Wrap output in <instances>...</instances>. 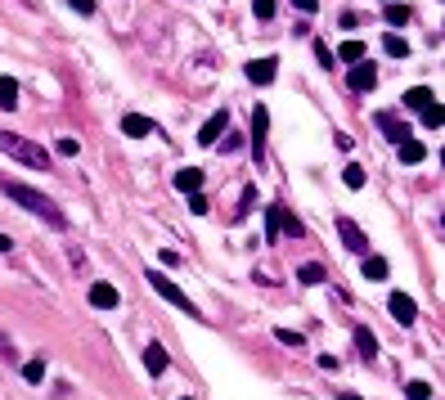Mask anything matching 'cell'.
Here are the masks:
<instances>
[{"instance_id": "6da1fadb", "label": "cell", "mask_w": 445, "mask_h": 400, "mask_svg": "<svg viewBox=\"0 0 445 400\" xmlns=\"http://www.w3.org/2000/svg\"><path fill=\"white\" fill-rule=\"evenodd\" d=\"M0 193H9V198L18 202L23 212H32V216H41L45 225H54V229H64L68 225V216L59 212V202L54 198H45L41 189H32V185H23V180H9L5 171H0Z\"/></svg>"}, {"instance_id": "7a4b0ae2", "label": "cell", "mask_w": 445, "mask_h": 400, "mask_svg": "<svg viewBox=\"0 0 445 400\" xmlns=\"http://www.w3.org/2000/svg\"><path fill=\"white\" fill-rule=\"evenodd\" d=\"M0 153H9V157H18V162H28V166H36V171H49V153L41 149V144H32V140H23V135H9V131H0Z\"/></svg>"}, {"instance_id": "3957f363", "label": "cell", "mask_w": 445, "mask_h": 400, "mask_svg": "<svg viewBox=\"0 0 445 400\" xmlns=\"http://www.w3.org/2000/svg\"><path fill=\"white\" fill-rule=\"evenodd\" d=\"M148 284H153V293H158V297H167V301H171V306H176V310H184V315H198V306H194V301H189V297H184V293H180V288H176V284H171V279H167V274H158V270H148Z\"/></svg>"}, {"instance_id": "277c9868", "label": "cell", "mask_w": 445, "mask_h": 400, "mask_svg": "<svg viewBox=\"0 0 445 400\" xmlns=\"http://www.w3.org/2000/svg\"><path fill=\"white\" fill-rule=\"evenodd\" d=\"M338 234H342V243L355 252V257H369V238H364V229L351 221V216H338Z\"/></svg>"}, {"instance_id": "5b68a950", "label": "cell", "mask_w": 445, "mask_h": 400, "mask_svg": "<svg viewBox=\"0 0 445 400\" xmlns=\"http://www.w3.org/2000/svg\"><path fill=\"white\" fill-rule=\"evenodd\" d=\"M266 126H270V113H266V104H256L252 108V157L256 162H266Z\"/></svg>"}, {"instance_id": "8992f818", "label": "cell", "mask_w": 445, "mask_h": 400, "mask_svg": "<svg viewBox=\"0 0 445 400\" xmlns=\"http://www.w3.org/2000/svg\"><path fill=\"white\" fill-rule=\"evenodd\" d=\"M374 122H378V131H382V135H387L391 144H400V140H410V135H414L410 122H400V113H378Z\"/></svg>"}, {"instance_id": "52a82bcc", "label": "cell", "mask_w": 445, "mask_h": 400, "mask_svg": "<svg viewBox=\"0 0 445 400\" xmlns=\"http://www.w3.org/2000/svg\"><path fill=\"white\" fill-rule=\"evenodd\" d=\"M346 86H351L355 95L374 90V86H378V68H374V63H351V77H346Z\"/></svg>"}, {"instance_id": "ba28073f", "label": "cell", "mask_w": 445, "mask_h": 400, "mask_svg": "<svg viewBox=\"0 0 445 400\" xmlns=\"http://www.w3.org/2000/svg\"><path fill=\"white\" fill-rule=\"evenodd\" d=\"M387 306H391V320H396V324H414V320H418L414 297H405V293H391V301H387Z\"/></svg>"}, {"instance_id": "9c48e42d", "label": "cell", "mask_w": 445, "mask_h": 400, "mask_svg": "<svg viewBox=\"0 0 445 400\" xmlns=\"http://www.w3.org/2000/svg\"><path fill=\"white\" fill-rule=\"evenodd\" d=\"M121 131H126L131 140H144V135H158V126L148 122V117H140V113H126L121 117Z\"/></svg>"}, {"instance_id": "30bf717a", "label": "cell", "mask_w": 445, "mask_h": 400, "mask_svg": "<svg viewBox=\"0 0 445 400\" xmlns=\"http://www.w3.org/2000/svg\"><path fill=\"white\" fill-rule=\"evenodd\" d=\"M225 126H230V113H212V117L203 122V131H198V144H216Z\"/></svg>"}, {"instance_id": "8fae6325", "label": "cell", "mask_w": 445, "mask_h": 400, "mask_svg": "<svg viewBox=\"0 0 445 400\" xmlns=\"http://www.w3.org/2000/svg\"><path fill=\"white\" fill-rule=\"evenodd\" d=\"M90 306L95 310H113L117 306V288L113 284H90Z\"/></svg>"}, {"instance_id": "7c38bea8", "label": "cell", "mask_w": 445, "mask_h": 400, "mask_svg": "<svg viewBox=\"0 0 445 400\" xmlns=\"http://www.w3.org/2000/svg\"><path fill=\"white\" fill-rule=\"evenodd\" d=\"M275 59H256V63H247V81H256V86H270L275 81Z\"/></svg>"}, {"instance_id": "4fadbf2b", "label": "cell", "mask_w": 445, "mask_h": 400, "mask_svg": "<svg viewBox=\"0 0 445 400\" xmlns=\"http://www.w3.org/2000/svg\"><path fill=\"white\" fill-rule=\"evenodd\" d=\"M355 351H360L364 365H374V360H378V337L369 333V329H355Z\"/></svg>"}, {"instance_id": "5bb4252c", "label": "cell", "mask_w": 445, "mask_h": 400, "mask_svg": "<svg viewBox=\"0 0 445 400\" xmlns=\"http://www.w3.org/2000/svg\"><path fill=\"white\" fill-rule=\"evenodd\" d=\"M176 189H180V193H198V189H203V171H198V166H184V171H176Z\"/></svg>"}, {"instance_id": "9a60e30c", "label": "cell", "mask_w": 445, "mask_h": 400, "mask_svg": "<svg viewBox=\"0 0 445 400\" xmlns=\"http://www.w3.org/2000/svg\"><path fill=\"white\" fill-rule=\"evenodd\" d=\"M144 369H148V373H162V369H167V351L158 346V342L144 346Z\"/></svg>"}, {"instance_id": "2e32d148", "label": "cell", "mask_w": 445, "mask_h": 400, "mask_svg": "<svg viewBox=\"0 0 445 400\" xmlns=\"http://www.w3.org/2000/svg\"><path fill=\"white\" fill-rule=\"evenodd\" d=\"M396 149H400V162H410V166H414V162H423V157H427V149H423V144H418L414 135H410V140H400Z\"/></svg>"}, {"instance_id": "e0dca14e", "label": "cell", "mask_w": 445, "mask_h": 400, "mask_svg": "<svg viewBox=\"0 0 445 400\" xmlns=\"http://www.w3.org/2000/svg\"><path fill=\"white\" fill-rule=\"evenodd\" d=\"M364 41H342L338 45V59H342V63H364Z\"/></svg>"}, {"instance_id": "ac0fdd59", "label": "cell", "mask_w": 445, "mask_h": 400, "mask_svg": "<svg viewBox=\"0 0 445 400\" xmlns=\"http://www.w3.org/2000/svg\"><path fill=\"white\" fill-rule=\"evenodd\" d=\"M0 108H18V81L14 77H0Z\"/></svg>"}, {"instance_id": "d6986e66", "label": "cell", "mask_w": 445, "mask_h": 400, "mask_svg": "<svg viewBox=\"0 0 445 400\" xmlns=\"http://www.w3.org/2000/svg\"><path fill=\"white\" fill-rule=\"evenodd\" d=\"M437 99V95H432L427 86H414V90H405V108H418V113H423V108Z\"/></svg>"}, {"instance_id": "ffe728a7", "label": "cell", "mask_w": 445, "mask_h": 400, "mask_svg": "<svg viewBox=\"0 0 445 400\" xmlns=\"http://www.w3.org/2000/svg\"><path fill=\"white\" fill-rule=\"evenodd\" d=\"M297 279H302V284H324V265H319V261H306V265H297Z\"/></svg>"}, {"instance_id": "44dd1931", "label": "cell", "mask_w": 445, "mask_h": 400, "mask_svg": "<svg viewBox=\"0 0 445 400\" xmlns=\"http://www.w3.org/2000/svg\"><path fill=\"white\" fill-rule=\"evenodd\" d=\"M387 23H391V28H405V23H410V5L391 0V5H387Z\"/></svg>"}, {"instance_id": "7402d4cb", "label": "cell", "mask_w": 445, "mask_h": 400, "mask_svg": "<svg viewBox=\"0 0 445 400\" xmlns=\"http://www.w3.org/2000/svg\"><path fill=\"white\" fill-rule=\"evenodd\" d=\"M342 185H346V189H364V166H360V162H351V166L342 171Z\"/></svg>"}, {"instance_id": "603a6c76", "label": "cell", "mask_w": 445, "mask_h": 400, "mask_svg": "<svg viewBox=\"0 0 445 400\" xmlns=\"http://www.w3.org/2000/svg\"><path fill=\"white\" fill-rule=\"evenodd\" d=\"M382 50H387L391 59H410V45H405V41H400V36H396V32L387 36V41H382Z\"/></svg>"}, {"instance_id": "cb8c5ba5", "label": "cell", "mask_w": 445, "mask_h": 400, "mask_svg": "<svg viewBox=\"0 0 445 400\" xmlns=\"http://www.w3.org/2000/svg\"><path fill=\"white\" fill-rule=\"evenodd\" d=\"M279 229H283V234H292V238H302V234H306L302 221H297V216H288L283 207H279Z\"/></svg>"}, {"instance_id": "d4e9b609", "label": "cell", "mask_w": 445, "mask_h": 400, "mask_svg": "<svg viewBox=\"0 0 445 400\" xmlns=\"http://www.w3.org/2000/svg\"><path fill=\"white\" fill-rule=\"evenodd\" d=\"M364 279H387V261H382V257H364Z\"/></svg>"}, {"instance_id": "484cf974", "label": "cell", "mask_w": 445, "mask_h": 400, "mask_svg": "<svg viewBox=\"0 0 445 400\" xmlns=\"http://www.w3.org/2000/svg\"><path fill=\"white\" fill-rule=\"evenodd\" d=\"M266 238L279 243V207H266Z\"/></svg>"}, {"instance_id": "4316f807", "label": "cell", "mask_w": 445, "mask_h": 400, "mask_svg": "<svg viewBox=\"0 0 445 400\" xmlns=\"http://www.w3.org/2000/svg\"><path fill=\"white\" fill-rule=\"evenodd\" d=\"M54 153H59V157H77V153H81V144L72 140V135H64V140H54Z\"/></svg>"}, {"instance_id": "83f0119b", "label": "cell", "mask_w": 445, "mask_h": 400, "mask_svg": "<svg viewBox=\"0 0 445 400\" xmlns=\"http://www.w3.org/2000/svg\"><path fill=\"white\" fill-rule=\"evenodd\" d=\"M189 212H194V216H207V212H212V202H207V193H203V189L189 193Z\"/></svg>"}, {"instance_id": "f1b7e54d", "label": "cell", "mask_w": 445, "mask_h": 400, "mask_svg": "<svg viewBox=\"0 0 445 400\" xmlns=\"http://www.w3.org/2000/svg\"><path fill=\"white\" fill-rule=\"evenodd\" d=\"M23 378H28V382H41V378H45V360H28V365H23Z\"/></svg>"}, {"instance_id": "f546056e", "label": "cell", "mask_w": 445, "mask_h": 400, "mask_svg": "<svg viewBox=\"0 0 445 400\" xmlns=\"http://www.w3.org/2000/svg\"><path fill=\"white\" fill-rule=\"evenodd\" d=\"M423 126H427V131H437V126H441V104H437V99L423 108Z\"/></svg>"}, {"instance_id": "4dcf8cb0", "label": "cell", "mask_w": 445, "mask_h": 400, "mask_svg": "<svg viewBox=\"0 0 445 400\" xmlns=\"http://www.w3.org/2000/svg\"><path fill=\"white\" fill-rule=\"evenodd\" d=\"M275 337H279L283 346H297V351L306 346V337H302V333H292V329H275Z\"/></svg>"}, {"instance_id": "1f68e13d", "label": "cell", "mask_w": 445, "mask_h": 400, "mask_svg": "<svg viewBox=\"0 0 445 400\" xmlns=\"http://www.w3.org/2000/svg\"><path fill=\"white\" fill-rule=\"evenodd\" d=\"M405 396H410V400H427L432 387H427V382H405Z\"/></svg>"}, {"instance_id": "d6a6232c", "label": "cell", "mask_w": 445, "mask_h": 400, "mask_svg": "<svg viewBox=\"0 0 445 400\" xmlns=\"http://www.w3.org/2000/svg\"><path fill=\"white\" fill-rule=\"evenodd\" d=\"M252 202H256V189H252V185H247V189H243V207H239V212H234V221H243V216H247V212H252Z\"/></svg>"}, {"instance_id": "836d02e7", "label": "cell", "mask_w": 445, "mask_h": 400, "mask_svg": "<svg viewBox=\"0 0 445 400\" xmlns=\"http://www.w3.org/2000/svg\"><path fill=\"white\" fill-rule=\"evenodd\" d=\"M252 14L256 18H270V14H275V0H252Z\"/></svg>"}, {"instance_id": "e575fe53", "label": "cell", "mask_w": 445, "mask_h": 400, "mask_svg": "<svg viewBox=\"0 0 445 400\" xmlns=\"http://www.w3.org/2000/svg\"><path fill=\"white\" fill-rule=\"evenodd\" d=\"M315 59H319V63H324V68H333V50H328L324 41H315Z\"/></svg>"}, {"instance_id": "d590c367", "label": "cell", "mask_w": 445, "mask_h": 400, "mask_svg": "<svg viewBox=\"0 0 445 400\" xmlns=\"http://www.w3.org/2000/svg\"><path fill=\"white\" fill-rule=\"evenodd\" d=\"M288 5H292V9H302V14H315L319 0H288Z\"/></svg>"}, {"instance_id": "8d00e7d4", "label": "cell", "mask_w": 445, "mask_h": 400, "mask_svg": "<svg viewBox=\"0 0 445 400\" xmlns=\"http://www.w3.org/2000/svg\"><path fill=\"white\" fill-rule=\"evenodd\" d=\"M72 9H77V14H95V0H68Z\"/></svg>"}, {"instance_id": "74e56055", "label": "cell", "mask_w": 445, "mask_h": 400, "mask_svg": "<svg viewBox=\"0 0 445 400\" xmlns=\"http://www.w3.org/2000/svg\"><path fill=\"white\" fill-rule=\"evenodd\" d=\"M9 248H14V243H9V234H0V252H9Z\"/></svg>"}, {"instance_id": "f35d334b", "label": "cell", "mask_w": 445, "mask_h": 400, "mask_svg": "<svg viewBox=\"0 0 445 400\" xmlns=\"http://www.w3.org/2000/svg\"><path fill=\"white\" fill-rule=\"evenodd\" d=\"M342 400H360V396H351V392H342Z\"/></svg>"}, {"instance_id": "ab89813d", "label": "cell", "mask_w": 445, "mask_h": 400, "mask_svg": "<svg viewBox=\"0 0 445 400\" xmlns=\"http://www.w3.org/2000/svg\"><path fill=\"white\" fill-rule=\"evenodd\" d=\"M387 5H391V0H387Z\"/></svg>"}, {"instance_id": "60d3db41", "label": "cell", "mask_w": 445, "mask_h": 400, "mask_svg": "<svg viewBox=\"0 0 445 400\" xmlns=\"http://www.w3.org/2000/svg\"><path fill=\"white\" fill-rule=\"evenodd\" d=\"M184 400H189V396H184Z\"/></svg>"}]
</instances>
